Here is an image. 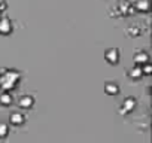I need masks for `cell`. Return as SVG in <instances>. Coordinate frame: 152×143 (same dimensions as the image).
<instances>
[{
  "instance_id": "1",
  "label": "cell",
  "mask_w": 152,
  "mask_h": 143,
  "mask_svg": "<svg viewBox=\"0 0 152 143\" xmlns=\"http://www.w3.org/2000/svg\"><path fill=\"white\" fill-rule=\"evenodd\" d=\"M12 31V24L9 20L3 18V20H0V34H9Z\"/></svg>"
},
{
  "instance_id": "2",
  "label": "cell",
  "mask_w": 152,
  "mask_h": 143,
  "mask_svg": "<svg viewBox=\"0 0 152 143\" xmlns=\"http://www.w3.org/2000/svg\"><path fill=\"white\" fill-rule=\"evenodd\" d=\"M104 57H106V60H107L110 64H116V63L119 61V54H118L116 49H109Z\"/></svg>"
},
{
  "instance_id": "3",
  "label": "cell",
  "mask_w": 152,
  "mask_h": 143,
  "mask_svg": "<svg viewBox=\"0 0 152 143\" xmlns=\"http://www.w3.org/2000/svg\"><path fill=\"white\" fill-rule=\"evenodd\" d=\"M33 103H34V100H33V97H30V96H24V97L20 98V107L30 109V107L33 106Z\"/></svg>"
},
{
  "instance_id": "4",
  "label": "cell",
  "mask_w": 152,
  "mask_h": 143,
  "mask_svg": "<svg viewBox=\"0 0 152 143\" xmlns=\"http://www.w3.org/2000/svg\"><path fill=\"white\" fill-rule=\"evenodd\" d=\"M142 67L140 66H137V67H133L130 72H128V76L131 78V79H134V81H137V79H140L142 78Z\"/></svg>"
},
{
  "instance_id": "5",
  "label": "cell",
  "mask_w": 152,
  "mask_h": 143,
  "mask_svg": "<svg viewBox=\"0 0 152 143\" xmlns=\"http://www.w3.org/2000/svg\"><path fill=\"white\" fill-rule=\"evenodd\" d=\"M136 8L140 12H148L149 11V0H137V2H136Z\"/></svg>"
},
{
  "instance_id": "6",
  "label": "cell",
  "mask_w": 152,
  "mask_h": 143,
  "mask_svg": "<svg viewBox=\"0 0 152 143\" xmlns=\"http://www.w3.org/2000/svg\"><path fill=\"white\" fill-rule=\"evenodd\" d=\"M148 60H149V55L146 54V52H140V54H136L134 55V61H136V64H145V63H148Z\"/></svg>"
},
{
  "instance_id": "7",
  "label": "cell",
  "mask_w": 152,
  "mask_h": 143,
  "mask_svg": "<svg viewBox=\"0 0 152 143\" xmlns=\"http://www.w3.org/2000/svg\"><path fill=\"white\" fill-rule=\"evenodd\" d=\"M104 91H106V94H109V96H115V94H118L119 88H118V85H116V84H112V82H109V84H106V87H104Z\"/></svg>"
},
{
  "instance_id": "8",
  "label": "cell",
  "mask_w": 152,
  "mask_h": 143,
  "mask_svg": "<svg viewBox=\"0 0 152 143\" xmlns=\"http://www.w3.org/2000/svg\"><path fill=\"white\" fill-rule=\"evenodd\" d=\"M122 107H124V110L125 112H131L134 107H136V100L134 98H125L124 100V104H122Z\"/></svg>"
},
{
  "instance_id": "9",
  "label": "cell",
  "mask_w": 152,
  "mask_h": 143,
  "mask_svg": "<svg viewBox=\"0 0 152 143\" xmlns=\"http://www.w3.org/2000/svg\"><path fill=\"white\" fill-rule=\"evenodd\" d=\"M9 121H11V124H14V125H21V124L24 122V116H23L21 113H12L11 118H9Z\"/></svg>"
},
{
  "instance_id": "10",
  "label": "cell",
  "mask_w": 152,
  "mask_h": 143,
  "mask_svg": "<svg viewBox=\"0 0 152 143\" xmlns=\"http://www.w3.org/2000/svg\"><path fill=\"white\" fill-rule=\"evenodd\" d=\"M0 104H2V106H9V104H12V96L8 94V93H3L2 96H0Z\"/></svg>"
},
{
  "instance_id": "11",
  "label": "cell",
  "mask_w": 152,
  "mask_h": 143,
  "mask_svg": "<svg viewBox=\"0 0 152 143\" xmlns=\"http://www.w3.org/2000/svg\"><path fill=\"white\" fill-rule=\"evenodd\" d=\"M8 131H9L8 125H6V124H2V122H0V139L6 137V136H8Z\"/></svg>"
},
{
  "instance_id": "12",
  "label": "cell",
  "mask_w": 152,
  "mask_h": 143,
  "mask_svg": "<svg viewBox=\"0 0 152 143\" xmlns=\"http://www.w3.org/2000/svg\"><path fill=\"white\" fill-rule=\"evenodd\" d=\"M142 66H143V69H142V73H143V75H151V73H152V67H151L149 63H145V64H142Z\"/></svg>"
},
{
  "instance_id": "13",
  "label": "cell",
  "mask_w": 152,
  "mask_h": 143,
  "mask_svg": "<svg viewBox=\"0 0 152 143\" xmlns=\"http://www.w3.org/2000/svg\"><path fill=\"white\" fill-rule=\"evenodd\" d=\"M6 9V3H5V0H0V12H3Z\"/></svg>"
}]
</instances>
